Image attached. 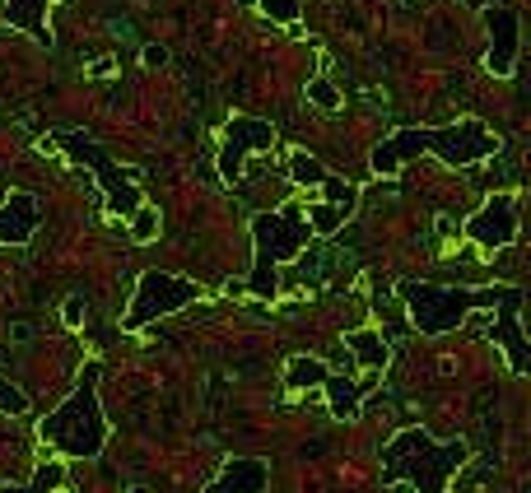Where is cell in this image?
Segmentation results:
<instances>
[{
    "mask_svg": "<svg viewBox=\"0 0 531 493\" xmlns=\"http://www.w3.org/2000/svg\"><path fill=\"white\" fill-rule=\"evenodd\" d=\"M56 145L66 149L75 163H89V168H94L98 187H103V200H108V214H117V219H131V214L145 205V196H140V182L131 177V168H117V159H112L103 145L84 140L80 131H56Z\"/></svg>",
    "mask_w": 531,
    "mask_h": 493,
    "instance_id": "obj_6",
    "label": "cell"
},
{
    "mask_svg": "<svg viewBox=\"0 0 531 493\" xmlns=\"http://www.w3.org/2000/svg\"><path fill=\"white\" fill-rule=\"evenodd\" d=\"M271 24H299V0H257Z\"/></svg>",
    "mask_w": 531,
    "mask_h": 493,
    "instance_id": "obj_23",
    "label": "cell"
},
{
    "mask_svg": "<svg viewBox=\"0 0 531 493\" xmlns=\"http://www.w3.org/2000/svg\"><path fill=\"white\" fill-rule=\"evenodd\" d=\"M308 228H313V238H331V233H341L345 219H350V210L345 205H327V200H317V205H308Z\"/></svg>",
    "mask_w": 531,
    "mask_h": 493,
    "instance_id": "obj_18",
    "label": "cell"
},
{
    "mask_svg": "<svg viewBox=\"0 0 531 493\" xmlns=\"http://www.w3.org/2000/svg\"><path fill=\"white\" fill-rule=\"evenodd\" d=\"M126 493H150V489H140V484H136V489H126Z\"/></svg>",
    "mask_w": 531,
    "mask_h": 493,
    "instance_id": "obj_28",
    "label": "cell"
},
{
    "mask_svg": "<svg viewBox=\"0 0 531 493\" xmlns=\"http://www.w3.org/2000/svg\"><path fill=\"white\" fill-rule=\"evenodd\" d=\"M140 61H145V66H150V70L168 66V47H159V42H150V47H145V52H140Z\"/></svg>",
    "mask_w": 531,
    "mask_h": 493,
    "instance_id": "obj_26",
    "label": "cell"
},
{
    "mask_svg": "<svg viewBox=\"0 0 531 493\" xmlns=\"http://www.w3.org/2000/svg\"><path fill=\"white\" fill-rule=\"evenodd\" d=\"M471 461V447L434 442L424 428H401L382 447V484H410L415 493H448V480Z\"/></svg>",
    "mask_w": 531,
    "mask_h": 493,
    "instance_id": "obj_2",
    "label": "cell"
},
{
    "mask_svg": "<svg viewBox=\"0 0 531 493\" xmlns=\"http://www.w3.org/2000/svg\"><path fill=\"white\" fill-rule=\"evenodd\" d=\"M396 294L410 312V326L420 335H448L457 331L476 307H494L504 298V284L499 289H466V284H429V280H401Z\"/></svg>",
    "mask_w": 531,
    "mask_h": 493,
    "instance_id": "obj_5",
    "label": "cell"
},
{
    "mask_svg": "<svg viewBox=\"0 0 531 493\" xmlns=\"http://www.w3.org/2000/svg\"><path fill=\"white\" fill-rule=\"evenodd\" d=\"M308 103L322 107V112H336V107H341V89H336L331 80H322V75H317V80H308Z\"/></svg>",
    "mask_w": 531,
    "mask_h": 493,
    "instance_id": "obj_22",
    "label": "cell"
},
{
    "mask_svg": "<svg viewBox=\"0 0 531 493\" xmlns=\"http://www.w3.org/2000/svg\"><path fill=\"white\" fill-rule=\"evenodd\" d=\"M317 191H322V200H327V205H345V210L354 214V205H359V187H354V182H345V177H322V182H317Z\"/></svg>",
    "mask_w": 531,
    "mask_h": 493,
    "instance_id": "obj_20",
    "label": "cell"
},
{
    "mask_svg": "<svg viewBox=\"0 0 531 493\" xmlns=\"http://www.w3.org/2000/svg\"><path fill=\"white\" fill-rule=\"evenodd\" d=\"M345 349H350L354 359L364 363L368 373H382V368H387V354H392V349H387V335L373 331V326H364V331H350V335H345Z\"/></svg>",
    "mask_w": 531,
    "mask_h": 493,
    "instance_id": "obj_16",
    "label": "cell"
},
{
    "mask_svg": "<svg viewBox=\"0 0 531 493\" xmlns=\"http://www.w3.org/2000/svg\"><path fill=\"white\" fill-rule=\"evenodd\" d=\"M275 126L261 117H229V126H224V145H219V177L224 182H233L238 177V168H243L247 154H266V149H275Z\"/></svg>",
    "mask_w": 531,
    "mask_h": 493,
    "instance_id": "obj_8",
    "label": "cell"
},
{
    "mask_svg": "<svg viewBox=\"0 0 531 493\" xmlns=\"http://www.w3.org/2000/svg\"><path fill=\"white\" fill-rule=\"evenodd\" d=\"M271 489V466L261 456H233L219 466V475L201 493H266Z\"/></svg>",
    "mask_w": 531,
    "mask_h": 493,
    "instance_id": "obj_12",
    "label": "cell"
},
{
    "mask_svg": "<svg viewBox=\"0 0 531 493\" xmlns=\"http://www.w3.org/2000/svg\"><path fill=\"white\" fill-rule=\"evenodd\" d=\"M485 33H490V56H485V66H490V75L508 80V75L518 70V42H522L518 10L490 5V10H485Z\"/></svg>",
    "mask_w": 531,
    "mask_h": 493,
    "instance_id": "obj_10",
    "label": "cell"
},
{
    "mask_svg": "<svg viewBox=\"0 0 531 493\" xmlns=\"http://www.w3.org/2000/svg\"><path fill=\"white\" fill-rule=\"evenodd\" d=\"M159 238V210H150V205H140L136 214H131V242H154Z\"/></svg>",
    "mask_w": 531,
    "mask_h": 493,
    "instance_id": "obj_21",
    "label": "cell"
},
{
    "mask_svg": "<svg viewBox=\"0 0 531 493\" xmlns=\"http://www.w3.org/2000/svg\"><path fill=\"white\" fill-rule=\"evenodd\" d=\"M285 173L294 177L299 187H317V182L327 177V163H322V159H313L308 149H294V154L285 159Z\"/></svg>",
    "mask_w": 531,
    "mask_h": 493,
    "instance_id": "obj_19",
    "label": "cell"
},
{
    "mask_svg": "<svg viewBox=\"0 0 531 493\" xmlns=\"http://www.w3.org/2000/svg\"><path fill=\"white\" fill-rule=\"evenodd\" d=\"M466 238L485 247V252H499L518 238V196L513 191H494L485 205H480L471 219H466Z\"/></svg>",
    "mask_w": 531,
    "mask_h": 493,
    "instance_id": "obj_9",
    "label": "cell"
},
{
    "mask_svg": "<svg viewBox=\"0 0 531 493\" xmlns=\"http://www.w3.org/2000/svg\"><path fill=\"white\" fill-rule=\"evenodd\" d=\"M313 242V228L303 219V205H285V210H271V214H257L252 219V275H247V289L257 298H275L280 280H275V270L289 266V261H299L303 247Z\"/></svg>",
    "mask_w": 531,
    "mask_h": 493,
    "instance_id": "obj_4",
    "label": "cell"
},
{
    "mask_svg": "<svg viewBox=\"0 0 531 493\" xmlns=\"http://www.w3.org/2000/svg\"><path fill=\"white\" fill-rule=\"evenodd\" d=\"M0 414H28V396L14 387L10 377H0Z\"/></svg>",
    "mask_w": 531,
    "mask_h": 493,
    "instance_id": "obj_24",
    "label": "cell"
},
{
    "mask_svg": "<svg viewBox=\"0 0 531 493\" xmlns=\"http://www.w3.org/2000/svg\"><path fill=\"white\" fill-rule=\"evenodd\" d=\"M42 224V210H38V196H28V191H10V200L0 205V242H10V247H24Z\"/></svg>",
    "mask_w": 531,
    "mask_h": 493,
    "instance_id": "obj_13",
    "label": "cell"
},
{
    "mask_svg": "<svg viewBox=\"0 0 531 493\" xmlns=\"http://www.w3.org/2000/svg\"><path fill=\"white\" fill-rule=\"evenodd\" d=\"M522 289H513V284H504V298H499V321L490 326V340L494 345H504L508 349V363H513V373L527 377L531 373V345H527V335H522Z\"/></svg>",
    "mask_w": 531,
    "mask_h": 493,
    "instance_id": "obj_11",
    "label": "cell"
},
{
    "mask_svg": "<svg viewBox=\"0 0 531 493\" xmlns=\"http://www.w3.org/2000/svg\"><path fill=\"white\" fill-rule=\"evenodd\" d=\"M38 438L61 456H75V461H94L108 447V419H103V405H98V363L84 368L75 391L52 414H42Z\"/></svg>",
    "mask_w": 531,
    "mask_h": 493,
    "instance_id": "obj_3",
    "label": "cell"
},
{
    "mask_svg": "<svg viewBox=\"0 0 531 493\" xmlns=\"http://www.w3.org/2000/svg\"><path fill=\"white\" fill-rule=\"evenodd\" d=\"M327 387V405L331 414L341 419V424H350V419H359V410H364V396L373 382H350V377H327L322 382Z\"/></svg>",
    "mask_w": 531,
    "mask_h": 493,
    "instance_id": "obj_15",
    "label": "cell"
},
{
    "mask_svg": "<svg viewBox=\"0 0 531 493\" xmlns=\"http://www.w3.org/2000/svg\"><path fill=\"white\" fill-rule=\"evenodd\" d=\"M0 493H38V489H33V484H28V489H14V484H10V489H0Z\"/></svg>",
    "mask_w": 531,
    "mask_h": 493,
    "instance_id": "obj_27",
    "label": "cell"
},
{
    "mask_svg": "<svg viewBox=\"0 0 531 493\" xmlns=\"http://www.w3.org/2000/svg\"><path fill=\"white\" fill-rule=\"evenodd\" d=\"M84 312H89V307H84L80 294H70L66 303H61V321H66V326H84Z\"/></svg>",
    "mask_w": 531,
    "mask_h": 493,
    "instance_id": "obj_25",
    "label": "cell"
},
{
    "mask_svg": "<svg viewBox=\"0 0 531 493\" xmlns=\"http://www.w3.org/2000/svg\"><path fill=\"white\" fill-rule=\"evenodd\" d=\"M201 298V284L182 280V275H168V270H145L136 284V298H131V307H126V331H145L150 321L159 317H173V312H182V307H191Z\"/></svg>",
    "mask_w": 531,
    "mask_h": 493,
    "instance_id": "obj_7",
    "label": "cell"
},
{
    "mask_svg": "<svg viewBox=\"0 0 531 493\" xmlns=\"http://www.w3.org/2000/svg\"><path fill=\"white\" fill-rule=\"evenodd\" d=\"M47 5L52 0H5V19H10L19 33H28L33 42L52 47V28H47Z\"/></svg>",
    "mask_w": 531,
    "mask_h": 493,
    "instance_id": "obj_14",
    "label": "cell"
},
{
    "mask_svg": "<svg viewBox=\"0 0 531 493\" xmlns=\"http://www.w3.org/2000/svg\"><path fill=\"white\" fill-rule=\"evenodd\" d=\"M499 149V135L485 126V121L466 117V121H452V126H401L373 149V173H396L401 163L420 159V154H438L443 163L452 168H466V163H480L490 159Z\"/></svg>",
    "mask_w": 531,
    "mask_h": 493,
    "instance_id": "obj_1",
    "label": "cell"
},
{
    "mask_svg": "<svg viewBox=\"0 0 531 493\" xmlns=\"http://www.w3.org/2000/svg\"><path fill=\"white\" fill-rule=\"evenodd\" d=\"M327 363L322 359H308V354H294V359L285 363V387L289 391H303V387H322L327 382Z\"/></svg>",
    "mask_w": 531,
    "mask_h": 493,
    "instance_id": "obj_17",
    "label": "cell"
}]
</instances>
